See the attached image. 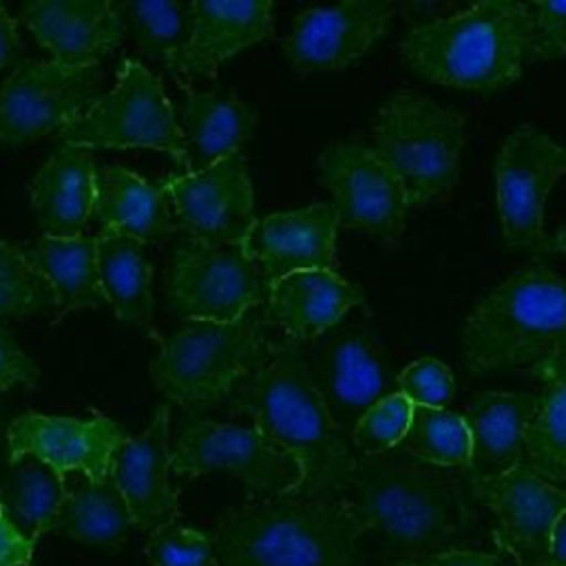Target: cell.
I'll list each match as a JSON object with an SVG mask.
<instances>
[{
    "mask_svg": "<svg viewBox=\"0 0 566 566\" xmlns=\"http://www.w3.org/2000/svg\"><path fill=\"white\" fill-rule=\"evenodd\" d=\"M126 438L119 422L97 411L91 418L24 411L11 422L13 458L33 453L62 475L75 471L88 480L111 475L113 453Z\"/></svg>",
    "mask_w": 566,
    "mask_h": 566,
    "instance_id": "ac0fdd59",
    "label": "cell"
},
{
    "mask_svg": "<svg viewBox=\"0 0 566 566\" xmlns=\"http://www.w3.org/2000/svg\"><path fill=\"white\" fill-rule=\"evenodd\" d=\"M102 69L64 66L55 60H27L0 86V144L24 146L62 133L95 99Z\"/></svg>",
    "mask_w": 566,
    "mask_h": 566,
    "instance_id": "5bb4252c",
    "label": "cell"
},
{
    "mask_svg": "<svg viewBox=\"0 0 566 566\" xmlns=\"http://www.w3.org/2000/svg\"><path fill=\"white\" fill-rule=\"evenodd\" d=\"M316 181L329 192L338 228L396 245L407 228V195L391 168L358 137L334 139L316 157Z\"/></svg>",
    "mask_w": 566,
    "mask_h": 566,
    "instance_id": "8fae6325",
    "label": "cell"
},
{
    "mask_svg": "<svg viewBox=\"0 0 566 566\" xmlns=\"http://www.w3.org/2000/svg\"><path fill=\"white\" fill-rule=\"evenodd\" d=\"M144 553L150 566H219L212 535L179 520L150 531Z\"/></svg>",
    "mask_w": 566,
    "mask_h": 566,
    "instance_id": "d590c367",
    "label": "cell"
},
{
    "mask_svg": "<svg viewBox=\"0 0 566 566\" xmlns=\"http://www.w3.org/2000/svg\"><path fill=\"white\" fill-rule=\"evenodd\" d=\"M336 232L338 219L332 203L318 201L256 219L241 250L263 270L272 285L294 272H336Z\"/></svg>",
    "mask_w": 566,
    "mask_h": 566,
    "instance_id": "ffe728a7",
    "label": "cell"
},
{
    "mask_svg": "<svg viewBox=\"0 0 566 566\" xmlns=\"http://www.w3.org/2000/svg\"><path fill=\"white\" fill-rule=\"evenodd\" d=\"M172 473L170 405L164 402L139 436H128L115 449L111 462V475L139 531L150 533L179 520V493Z\"/></svg>",
    "mask_w": 566,
    "mask_h": 566,
    "instance_id": "d6986e66",
    "label": "cell"
},
{
    "mask_svg": "<svg viewBox=\"0 0 566 566\" xmlns=\"http://www.w3.org/2000/svg\"><path fill=\"white\" fill-rule=\"evenodd\" d=\"M35 544L29 542L2 513L0 506V566H29Z\"/></svg>",
    "mask_w": 566,
    "mask_h": 566,
    "instance_id": "b9f144b4",
    "label": "cell"
},
{
    "mask_svg": "<svg viewBox=\"0 0 566 566\" xmlns=\"http://www.w3.org/2000/svg\"><path fill=\"white\" fill-rule=\"evenodd\" d=\"M20 20L64 66H93L126 35L122 7L108 0H33Z\"/></svg>",
    "mask_w": 566,
    "mask_h": 566,
    "instance_id": "44dd1931",
    "label": "cell"
},
{
    "mask_svg": "<svg viewBox=\"0 0 566 566\" xmlns=\"http://www.w3.org/2000/svg\"><path fill=\"white\" fill-rule=\"evenodd\" d=\"M66 475L33 453L13 458L11 471L0 486L4 517L29 539L51 533L53 520L66 497Z\"/></svg>",
    "mask_w": 566,
    "mask_h": 566,
    "instance_id": "1f68e13d",
    "label": "cell"
},
{
    "mask_svg": "<svg viewBox=\"0 0 566 566\" xmlns=\"http://www.w3.org/2000/svg\"><path fill=\"white\" fill-rule=\"evenodd\" d=\"M411 411L413 405L400 391L376 402L349 436L354 451H358V455H367L396 449L409 429Z\"/></svg>",
    "mask_w": 566,
    "mask_h": 566,
    "instance_id": "8d00e7d4",
    "label": "cell"
},
{
    "mask_svg": "<svg viewBox=\"0 0 566 566\" xmlns=\"http://www.w3.org/2000/svg\"><path fill=\"white\" fill-rule=\"evenodd\" d=\"M57 310V298L42 272L18 243L0 241V321L29 318Z\"/></svg>",
    "mask_w": 566,
    "mask_h": 566,
    "instance_id": "e575fe53",
    "label": "cell"
},
{
    "mask_svg": "<svg viewBox=\"0 0 566 566\" xmlns=\"http://www.w3.org/2000/svg\"><path fill=\"white\" fill-rule=\"evenodd\" d=\"M57 139L82 148H148L188 172L184 142L161 80L137 60H124L115 86L99 95Z\"/></svg>",
    "mask_w": 566,
    "mask_h": 566,
    "instance_id": "9c48e42d",
    "label": "cell"
},
{
    "mask_svg": "<svg viewBox=\"0 0 566 566\" xmlns=\"http://www.w3.org/2000/svg\"><path fill=\"white\" fill-rule=\"evenodd\" d=\"M210 535L219 566H369L343 500L248 502L228 509Z\"/></svg>",
    "mask_w": 566,
    "mask_h": 566,
    "instance_id": "3957f363",
    "label": "cell"
},
{
    "mask_svg": "<svg viewBox=\"0 0 566 566\" xmlns=\"http://www.w3.org/2000/svg\"><path fill=\"white\" fill-rule=\"evenodd\" d=\"M188 172L234 155L252 137L256 113L228 86L188 91L175 106Z\"/></svg>",
    "mask_w": 566,
    "mask_h": 566,
    "instance_id": "484cf974",
    "label": "cell"
},
{
    "mask_svg": "<svg viewBox=\"0 0 566 566\" xmlns=\"http://www.w3.org/2000/svg\"><path fill=\"white\" fill-rule=\"evenodd\" d=\"M365 303L363 290L334 270H305L287 274L270 285L263 316L281 338L312 343L334 329Z\"/></svg>",
    "mask_w": 566,
    "mask_h": 566,
    "instance_id": "603a6c76",
    "label": "cell"
},
{
    "mask_svg": "<svg viewBox=\"0 0 566 566\" xmlns=\"http://www.w3.org/2000/svg\"><path fill=\"white\" fill-rule=\"evenodd\" d=\"M531 20L526 62H546L566 55V2L533 0L524 2Z\"/></svg>",
    "mask_w": 566,
    "mask_h": 566,
    "instance_id": "f35d334b",
    "label": "cell"
},
{
    "mask_svg": "<svg viewBox=\"0 0 566 566\" xmlns=\"http://www.w3.org/2000/svg\"><path fill=\"white\" fill-rule=\"evenodd\" d=\"M93 217L102 230L153 243L177 232L172 203L161 184L124 166H102L95 177Z\"/></svg>",
    "mask_w": 566,
    "mask_h": 566,
    "instance_id": "4316f807",
    "label": "cell"
},
{
    "mask_svg": "<svg viewBox=\"0 0 566 566\" xmlns=\"http://www.w3.org/2000/svg\"><path fill=\"white\" fill-rule=\"evenodd\" d=\"M340 500L369 566H420L464 548L482 526V504L462 469L424 464L398 447L358 455Z\"/></svg>",
    "mask_w": 566,
    "mask_h": 566,
    "instance_id": "6da1fadb",
    "label": "cell"
},
{
    "mask_svg": "<svg viewBox=\"0 0 566 566\" xmlns=\"http://www.w3.org/2000/svg\"><path fill=\"white\" fill-rule=\"evenodd\" d=\"M548 566H566V511L559 515L551 535Z\"/></svg>",
    "mask_w": 566,
    "mask_h": 566,
    "instance_id": "f6af8a7d",
    "label": "cell"
},
{
    "mask_svg": "<svg viewBox=\"0 0 566 566\" xmlns=\"http://www.w3.org/2000/svg\"><path fill=\"white\" fill-rule=\"evenodd\" d=\"M467 117L413 88L391 93L371 119V148L402 184L409 208L447 201L460 179Z\"/></svg>",
    "mask_w": 566,
    "mask_h": 566,
    "instance_id": "52a82bcc",
    "label": "cell"
},
{
    "mask_svg": "<svg viewBox=\"0 0 566 566\" xmlns=\"http://www.w3.org/2000/svg\"><path fill=\"white\" fill-rule=\"evenodd\" d=\"M471 482L478 502L497 522L493 542L522 566H546L553 528L566 511V489L544 480L526 460L497 478Z\"/></svg>",
    "mask_w": 566,
    "mask_h": 566,
    "instance_id": "2e32d148",
    "label": "cell"
},
{
    "mask_svg": "<svg viewBox=\"0 0 566 566\" xmlns=\"http://www.w3.org/2000/svg\"><path fill=\"white\" fill-rule=\"evenodd\" d=\"M95 159L88 148L57 146L29 181V199L42 237H80L95 206Z\"/></svg>",
    "mask_w": 566,
    "mask_h": 566,
    "instance_id": "d4e9b609",
    "label": "cell"
},
{
    "mask_svg": "<svg viewBox=\"0 0 566 566\" xmlns=\"http://www.w3.org/2000/svg\"><path fill=\"white\" fill-rule=\"evenodd\" d=\"M15 416H9L7 407L0 405V486L4 484L11 464H13V447H11V422Z\"/></svg>",
    "mask_w": 566,
    "mask_h": 566,
    "instance_id": "ee69618b",
    "label": "cell"
},
{
    "mask_svg": "<svg viewBox=\"0 0 566 566\" xmlns=\"http://www.w3.org/2000/svg\"><path fill=\"white\" fill-rule=\"evenodd\" d=\"M272 13L270 0H195L190 40L172 75L184 86L212 80L226 60L272 33Z\"/></svg>",
    "mask_w": 566,
    "mask_h": 566,
    "instance_id": "7402d4cb",
    "label": "cell"
},
{
    "mask_svg": "<svg viewBox=\"0 0 566 566\" xmlns=\"http://www.w3.org/2000/svg\"><path fill=\"white\" fill-rule=\"evenodd\" d=\"M97 274L113 314L159 343L155 329L153 265L146 259L144 243L119 232L102 230L97 234Z\"/></svg>",
    "mask_w": 566,
    "mask_h": 566,
    "instance_id": "83f0119b",
    "label": "cell"
},
{
    "mask_svg": "<svg viewBox=\"0 0 566 566\" xmlns=\"http://www.w3.org/2000/svg\"><path fill=\"white\" fill-rule=\"evenodd\" d=\"M270 347L263 307L230 323L186 321L175 334L159 338L148 376L170 402L201 411L223 402L237 382L265 363Z\"/></svg>",
    "mask_w": 566,
    "mask_h": 566,
    "instance_id": "8992f818",
    "label": "cell"
},
{
    "mask_svg": "<svg viewBox=\"0 0 566 566\" xmlns=\"http://www.w3.org/2000/svg\"><path fill=\"white\" fill-rule=\"evenodd\" d=\"M119 7L139 55L175 73L190 40L192 2H122Z\"/></svg>",
    "mask_w": 566,
    "mask_h": 566,
    "instance_id": "d6a6232c",
    "label": "cell"
},
{
    "mask_svg": "<svg viewBox=\"0 0 566 566\" xmlns=\"http://www.w3.org/2000/svg\"><path fill=\"white\" fill-rule=\"evenodd\" d=\"M398 449L431 467L464 469L471 458V438L462 416L413 405L409 429Z\"/></svg>",
    "mask_w": 566,
    "mask_h": 566,
    "instance_id": "836d02e7",
    "label": "cell"
},
{
    "mask_svg": "<svg viewBox=\"0 0 566 566\" xmlns=\"http://www.w3.org/2000/svg\"><path fill=\"white\" fill-rule=\"evenodd\" d=\"M133 526L130 511L113 475L102 480L82 475L80 482L69 486L51 533L104 551H119Z\"/></svg>",
    "mask_w": 566,
    "mask_h": 566,
    "instance_id": "f546056e",
    "label": "cell"
},
{
    "mask_svg": "<svg viewBox=\"0 0 566 566\" xmlns=\"http://www.w3.org/2000/svg\"><path fill=\"white\" fill-rule=\"evenodd\" d=\"M539 380L537 411L528 424L524 460L548 482H566V352L528 369Z\"/></svg>",
    "mask_w": 566,
    "mask_h": 566,
    "instance_id": "4dcf8cb0",
    "label": "cell"
},
{
    "mask_svg": "<svg viewBox=\"0 0 566 566\" xmlns=\"http://www.w3.org/2000/svg\"><path fill=\"white\" fill-rule=\"evenodd\" d=\"M40 378V367L20 347L15 336L0 325V391L11 387L33 389Z\"/></svg>",
    "mask_w": 566,
    "mask_h": 566,
    "instance_id": "ab89813d",
    "label": "cell"
},
{
    "mask_svg": "<svg viewBox=\"0 0 566 566\" xmlns=\"http://www.w3.org/2000/svg\"><path fill=\"white\" fill-rule=\"evenodd\" d=\"M172 471L181 478L223 471L243 484L248 502L292 495L301 482L298 462L259 429L217 422L199 411H188L179 420L172 438Z\"/></svg>",
    "mask_w": 566,
    "mask_h": 566,
    "instance_id": "30bf717a",
    "label": "cell"
},
{
    "mask_svg": "<svg viewBox=\"0 0 566 566\" xmlns=\"http://www.w3.org/2000/svg\"><path fill=\"white\" fill-rule=\"evenodd\" d=\"M24 250L55 292L57 310L53 323H60L71 312L106 305L97 274V237H40Z\"/></svg>",
    "mask_w": 566,
    "mask_h": 566,
    "instance_id": "f1b7e54d",
    "label": "cell"
},
{
    "mask_svg": "<svg viewBox=\"0 0 566 566\" xmlns=\"http://www.w3.org/2000/svg\"><path fill=\"white\" fill-rule=\"evenodd\" d=\"M398 391L411 405L447 409L453 398V374L438 358H418L398 371Z\"/></svg>",
    "mask_w": 566,
    "mask_h": 566,
    "instance_id": "74e56055",
    "label": "cell"
},
{
    "mask_svg": "<svg viewBox=\"0 0 566 566\" xmlns=\"http://www.w3.org/2000/svg\"><path fill=\"white\" fill-rule=\"evenodd\" d=\"M420 566H522L517 557L506 551L504 546L495 544V551H473V548H458L442 555H436Z\"/></svg>",
    "mask_w": 566,
    "mask_h": 566,
    "instance_id": "60d3db41",
    "label": "cell"
},
{
    "mask_svg": "<svg viewBox=\"0 0 566 566\" xmlns=\"http://www.w3.org/2000/svg\"><path fill=\"white\" fill-rule=\"evenodd\" d=\"M305 354L314 387L347 440L376 402L398 391V371L363 318L338 323Z\"/></svg>",
    "mask_w": 566,
    "mask_h": 566,
    "instance_id": "7c38bea8",
    "label": "cell"
},
{
    "mask_svg": "<svg viewBox=\"0 0 566 566\" xmlns=\"http://www.w3.org/2000/svg\"><path fill=\"white\" fill-rule=\"evenodd\" d=\"M566 177V144L533 124H522L502 144L495 161V203L504 248L533 256L566 252V228L546 232V199Z\"/></svg>",
    "mask_w": 566,
    "mask_h": 566,
    "instance_id": "ba28073f",
    "label": "cell"
},
{
    "mask_svg": "<svg viewBox=\"0 0 566 566\" xmlns=\"http://www.w3.org/2000/svg\"><path fill=\"white\" fill-rule=\"evenodd\" d=\"M535 411L537 394L489 389L473 396L462 413L471 438V458L462 471L471 480H491L524 462Z\"/></svg>",
    "mask_w": 566,
    "mask_h": 566,
    "instance_id": "cb8c5ba5",
    "label": "cell"
},
{
    "mask_svg": "<svg viewBox=\"0 0 566 566\" xmlns=\"http://www.w3.org/2000/svg\"><path fill=\"white\" fill-rule=\"evenodd\" d=\"M172 203L177 230L190 241L241 245L254 226V192L248 159L239 150L206 170L159 181Z\"/></svg>",
    "mask_w": 566,
    "mask_h": 566,
    "instance_id": "9a60e30c",
    "label": "cell"
},
{
    "mask_svg": "<svg viewBox=\"0 0 566 566\" xmlns=\"http://www.w3.org/2000/svg\"><path fill=\"white\" fill-rule=\"evenodd\" d=\"M531 20L524 2L482 0L411 27L398 51L422 80L464 91H497L524 69Z\"/></svg>",
    "mask_w": 566,
    "mask_h": 566,
    "instance_id": "277c9868",
    "label": "cell"
},
{
    "mask_svg": "<svg viewBox=\"0 0 566 566\" xmlns=\"http://www.w3.org/2000/svg\"><path fill=\"white\" fill-rule=\"evenodd\" d=\"M396 13L398 4L369 0L310 7L294 18L285 57L298 75L347 69L387 33Z\"/></svg>",
    "mask_w": 566,
    "mask_h": 566,
    "instance_id": "e0dca14e",
    "label": "cell"
},
{
    "mask_svg": "<svg viewBox=\"0 0 566 566\" xmlns=\"http://www.w3.org/2000/svg\"><path fill=\"white\" fill-rule=\"evenodd\" d=\"M223 402L298 462L294 497H343L358 455L314 387L303 343L274 340L265 363L237 382Z\"/></svg>",
    "mask_w": 566,
    "mask_h": 566,
    "instance_id": "7a4b0ae2",
    "label": "cell"
},
{
    "mask_svg": "<svg viewBox=\"0 0 566 566\" xmlns=\"http://www.w3.org/2000/svg\"><path fill=\"white\" fill-rule=\"evenodd\" d=\"M20 51H22V44H20L15 20L9 15V11L0 2V69L13 62L20 55Z\"/></svg>",
    "mask_w": 566,
    "mask_h": 566,
    "instance_id": "7bdbcfd3",
    "label": "cell"
},
{
    "mask_svg": "<svg viewBox=\"0 0 566 566\" xmlns=\"http://www.w3.org/2000/svg\"><path fill=\"white\" fill-rule=\"evenodd\" d=\"M546 566H548V564H546Z\"/></svg>",
    "mask_w": 566,
    "mask_h": 566,
    "instance_id": "bcb514c9",
    "label": "cell"
},
{
    "mask_svg": "<svg viewBox=\"0 0 566 566\" xmlns=\"http://www.w3.org/2000/svg\"><path fill=\"white\" fill-rule=\"evenodd\" d=\"M166 294L184 321L230 323L265 305L270 281L241 245L188 241L170 259Z\"/></svg>",
    "mask_w": 566,
    "mask_h": 566,
    "instance_id": "4fadbf2b",
    "label": "cell"
},
{
    "mask_svg": "<svg viewBox=\"0 0 566 566\" xmlns=\"http://www.w3.org/2000/svg\"><path fill=\"white\" fill-rule=\"evenodd\" d=\"M471 374L531 369L566 352V279L533 263L482 296L462 327Z\"/></svg>",
    "mask_w": 566,
    "mask_h": 566,
    "instance_id": "5b68a950",
    "label": "cell"
}]
</instances>
